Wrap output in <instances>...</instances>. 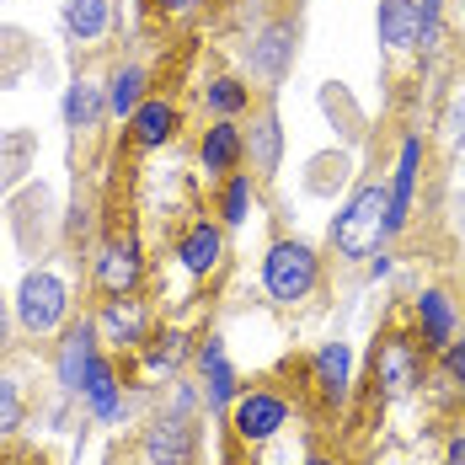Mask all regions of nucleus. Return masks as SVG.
Segmentation results:
<instances>
[{
    "mask_svg": "<svg viewBox=\"0 0 465 465\" xmlns=\"http://www.w3.org/2000/svg\"><path fill=\"white\" fill-rule=\"evenodd\" d=\"M203 102H209V113H214V118H235V113H246V107H252V92H246L235 75H214V81L203 86Z\"/></svg>",
    "mask_w": 465,
    "mask_h": 465,
    "instance_id": "4be33fe9",
    "label": "nucleus"
},
{
    "mask_svg": "<svg viewBox=\"0 0 465 465\" xmlns=\"http://www.w3.org/2000/svg\"><path fill=\"white\" fill-rule=\"evenodd\" d=\"M107 22H113V11H107V0H64V33L75 38V44H102L107 38Z\"/></svg>",
    "mask_w": 465,
    "mask_h": 465,
    "instance_id": "6ab92c4d",
    "label": "nucleus"
},
{
    "mask_svg": "<svg viewBox=\"0 0 465 465\" xmlns=\"http://www.w3.org/2000/svg\"><path fill=\"white\" fill-rule=\"evenodd\" d=\"M391 241V187L385 183H364L348 193V203L331 220V246L342 262H364L380 246Z\"/></svg>",
    "mask_w": 465,
    "mask_h": 465,
    "instance_id": "f257e3e1",
    "label": "nucleus"
},
{
    "mask_svg": "<svg viewBox=\"0 0 465 465\" xmlns=\"http://www.w3.org/2000/svg\"><path fill=\"white\" fill-rule=\"evenodd\" d=\"M0 465H38V460H16V455H11V460H0Z\"/></svg>",
    "mask_w": 465,
    "mask_h": 465,
    "instance_id": "72a5a7b5",
    "label": "nucleus"
},
{
    "mask_svg": "<svg viewBox=\"0 0 465 465\" xmlns=\"http://www.w3.org/2000/svg\"><path fill=\"white\" fill-rule=\"evenodd\" d=\"M198 433L187 418H155L140 433V460L144 465H193Z\"/></svg>",
    "mask_w": 465,
    "mask_h": 465,
    "instance_id": "0eeeda50",
    "label": "nucleus"
},
{
    "mask_svg": "<svg viewBox=\"0 0 465 465\" xmlns=\"http://www.w3.org/2000/svg\"><path fill=\"white\" fill-rule=\"evenodd\" d=\"M374 27H380V44L391 54H412L422 44V5L418 0H380Z\"/></svg>",
    "mask_w": 465,
    "mask_h": 465,
    "instance_id": "9b49d317",
    "label": "nucleus"
},
{
    "mask_svg": "<svg viewBox=\"0 0 465 465\" xmlns=\"http://www.w3.org/2000/svg\"><path fill=\"white\" fill-rule=\"evenodd\" d=\"M305 465H342L337 455H326V450H316V455H305Z\"/></svg>",
    "mask_w": 465,
    "mask_h": 465,
    "instance_id": "2f4dec72",
    "label": "nucleus"
},
{
    "mask_svg": "<svg viewBox=\"0 0 465 465\" xmlns=\"http://www.w3.org/2000/svg\"><path fill=\"white\" fill-rule=\"evenodd\" d=\"M444 460H450V465H465V428H455V433H450V450H444Z\"/></svg>",
    "mask_w": 465,
    "mask_h": 465,
    "instance_id": "7c9ffc66",
    "label": "nucleus"
},
{
    "mask_svg": "<svg viewBox=\"0 0 465 465\" xmlns=\"http://www.w3.org/2000/svg\"><path fill=\"white\" fill-rule=\"evenodd\" d=\"M144 331H150V316H144V305L134 300V294L107 300L102 316H96V337H102L107 348H140Z\"/></svg>",
    "mask_w": 465,
    "mask_h": 465,
    "instance_id": "9d476101",
    "label": "nucleus"
},
{
    "mask_svg": "<svg viewBox=\"0 0 465 465\" xmlns=\"http://www.w3.org/2000/svg\"><path fill=\"white\" fill-rule=\"evenodd\" d=\"M0 348H5V305H0Z\"/></svg>",
    "mask_w": 465,
    "mask_h": 465,
    "instance_id": "473e14b6",
    "label": "nucleus"
},
{
    "mask_svg": "<svg viewBox=\"0 0 465 465\" xmlns=\"http://www.w3.org/2000/svg\"><path fill=\"white\" fill-rule=\"evenodd\" d=\"M439 370H444V380L460 391V401H465V337H455V342L439 353Z\"/></svg>",
    "mask_w": 465,
    "mask_h": 465,
    "instance_id": "a878e982",
    "label": "nucleus"
},
{
    "mask_svg": "<svg viewBox=\"0 0 465 465\" xmlns=\"http://www.w3.org/2000/svg\"><path fill=\"white\" fill-rule=\"evenodd\" d=\"M418 172H422V140H401V155H396V177H391V235H401V225L412 220V193H418Z\"/></svg>",
    "mask_w": 465,
    "mask_h": 465,
    "instance_id": "ddd939ff",
    "label": "nucleus"
},
{
    "mask_svg": "<svg viewBox=\"0 0 465 465\" xmlns=\"http://www.w3.org/2000/svg\"><path fill=\"white\" fill-rule=\"evenodd\" d=\"M374 396L391 407V401H407V396H418L422 385H428V348H422L418 337H407V331H385L380 342H374Z\"/></svg>",
    "mask_w": 465,
    "mask_h": 465,
    "instance_id": "f03ea898",
    "label": "nucleus"
},
{
    "mask_svg": "<svg viewBox=\"0 0 465 465\" xmlns=\"http://www.w3.org/2000/svg\"><path fill=\"white\" fill-rule=\"evenodd\" d=\"M22 418H27V396L11 374H0V439H11L22 428Z\"/></svg>",
    "mask_w": 465,
    "mask_h": 465,
    "instance_id": "b1692460",
    "label": "nucleus"
},
{
    "mask_svg": "<svg viewBox=\"0 0 465 465\" xmlns=\"http://www.w3.org/2000/svg\"><path fill=\"white\" fill-rule=\"evenodd\" d=\"M81 396H86V407H92L102 422H118L124 418V396H118V370H113V359L107 353H96L86 380H81Z\"/></svg>",
    "mask_w": 465,
    "mask_h": 465,
    "instance_id": "f3484780",
    "label": "nucleus"
},
{
    "mask_svg": "<svg viewBox=\"0 0 465 465\" xmlns=\"http://www.w3.org/2000/svg\"><path fill=\"white\" fill-rule=\"evenodd\" d=\"M96 118H102V96H96L92 81H75L70 96H64V124L70 129H92Z\"/></svg>",
    "mask_w": 465,
    "mask_h": 465,
    "instance_id": "5701e85b",
    "label": "nucleus"
},
{
    "mask_svg": "<svg viewBox=\"0 0 465 465\" xmlns=\"http://www.w3.org/2000/svg\"><path fill=\"white\" fill-rule=\"evenodd\" d=\"M144 102V70L140 64H118L107 81V113L113 118H134V107Z\"/></svg>",
    "mask_w": 465,
    "mask_h": 465,
    "instance_id": "aec40b11",
    "label": "nucleus"
},
{
    "mask_svg": "<svg viewBox=\"0 0 465 465\" xmlns=\"http://www.w3.org/2000/svg\"><path fill=\"white\" fill-rule=\"evenodd\" d=\"M460 11H465V0H460Z\"/></svg>",
    "mask_w": 465,
    "mask_h": 465,
    "instance_id": "f704fd0d",
    "label": "nucleus"
},
{
    "mask_svg": "<svg viewBox=\"0 0 465 465\" xmlns=\"http://www.w3.org/2000/svg\"><path fill=\"white\" fill-rule=\"evenodd\" d=\"M177 257H183V268L193 273V279L220 273V262H225V231H220V225H209V220L187 225L183 241H177Z\"/></svg>",
    "mask_w": 465,
    "mask_h": 465,
    "instance_id": "f8f14e48",
    "label": "nucleus"
},
{
    "mask_svg": "<svg viewBox=\"0 0 465 465\" xmlns=\"http://www.w3.org/2000/svg\"><path fill=\"white\" fill-rule=\"evenodd\" d=\"M177 107L166 102V96H144L140 107H134V118H129V140L140 144V150H161V144L177 134Z\"/></svg>",
    "mask_w": 465,
    "mask_h": 465,
    "instance_id": "dca6fc26",
    "label": "nucleus"
},
{
    "mask_svg": "<svg viewBox=\"0 0 465 465\" xmlns=\"http://www.w3.org/2000/svg\"><path fill=\"white\" fill-rule=\"evenodd\" d=\"M311 385L322 396V407H342L348 401V385H353V353L348 342H322L316 359H311Z\"/></svg>",
    "mask_w": 465,
    "mask_h": 465,
    "instance_id": "1a4fd4ad",
    "label": "nucleus"
},
{
    "mask_svg": "<svg viewBox=\"0 0 465 465\" xmlns=\"http://www.w3.org/2000/svg\"><path fill=\"white\" fill-rule=\"evenodd\" d=\"M273 161H279V124L262 118L257 124V172H273Z\"/></svg>",
    "mask_w": 465,
    "mask_h": 465,
    "instance_id": "bb28decb",
    "label": "nucleus"
},
{
    "mask_svg": "<svg viewBox=\"0 0 465 465\" xmlns=\"http://www.w3.org/2000/svg\"><path fill=\"white\" fill-rule=\"evenodd\" d=\"M412 322H418V342L428 353H444L455 337H460V316H455V300L444 289H422L418 305H412Z\"/></svg>",
    "mask_w": 465,
    "mask_h": 465,
    "instance_id": "6e6552de",
    "label": "nucleus"
},
{
    "mask_svg": "<svg viewBox=\"0 0 465 465\" xmlns=\"http://www.w3.org/2000/svg\"><path fill=\"white\" fill-rule=\"evenodd\" d=\"M16 322L27 326L33 337H54L59 326L70 322V283L59 279L54 268H33L22 289H16Z\"/></svg>",
    "mask_w": 465,
    "mask_h": 465,
    "instance_id": "20e7f679",
    "label": "nucleus"
},
{
    "mask_svg": "<svg viewBox=\"0 0 465 465\" xmlns=\"http://www.w3.org/2000/svg\"><path fill=\"white\" fill-rule=\"evenodd\" d=\"M96 322H81L64 331V342H59V385L70 391V396H81V380H86V370H92L96 359Z\"/></svg>",
    "mask_w": 465,
    "mask_h": 465,
    "instance_id": "2eb2a0df",
    "label": "nucleus"
},
{
    "mask_svg": "<svg viewBox=\"0 0 465 465\" xmlns=\"http://www.w3.org/2000/svg\"><path fill=\"white\" fill-rule=\"evenodd\" d=\"M422 5V48L439 38V11H444V0H418Z\"/></svg>",
    "mask_w": 465,
    "mask_h": 465,
    "instance_id": "c85d7f7f",
    "label": "nucleus"
},
{
    "mask_svg": "<svg viewBox=\"0 0 465 465\" xmlns=\"http://www.w3.org/2000/svg\"><path fill=\"white\" fill-rule=\"evenodd\" d=\"M444 465H450V460H444Z\"/></svg>",
    "mask_w": 465,
    "mask_h": 465,
    "instance_id": "c9c22d12",
    "label": "nucleus"
},
{
    "mask_svg": "<svg viewBox=\"0 0 465 465\" xmlns=\"http://www.w3.org/2000/svg\"><path fill=\"white\" fill-rule=\"evenodd\" d=\"M241 129H235L231 118H214V129H203V144H198V161H203V172H214V177H225L235 172V161H241Z\"/></svg>",
    "mask_w": 465,
    "mask_h": 465,
    "instance_id": "a211bd4d",
    "label": "nucleus"
},
{
    "mask_svg": "<svg viewBox=\"0 0 465 465\" xmlns=\"http://www.w3.org/2000/svg\"><path fill=\"white\" fill-rule=\"evenodd\" d=\"M289 22H273L268 33H262V44L252 48V64L262 70V75H283V64H289V54H294V44H289Z\"/></svg>",
    "mask_w": 465,
    "mask_h": 465,
    "instance_id": "412c9836",
    "label": "nucleus"
},
{
    "mask_svg": "<svg viewBox=\"0 0 465 465\" xmlns=\"http://www.w3.org/2000/svg\"><path fill=\"white\" fill-rule=\"evenodd\" d=\"M246 209H252V172H235L220 193V214H225V225H241Z\"/></svg>",
    "mask_w": 465,
    "mask_h": 465,
    "instance_id": "393cba45",
    "label": "nucleus"
},
{
    "mask_svg": "<svg viewBox=\"0 0 465 465\" xmlns=\"http://www.w3.org/2000/svg\"><path fill=\"white\" fill-rule=\"evenodd\" d=\"M316 283H322V262H316V252H311L305 241H289V235H283V241L268 246V257H262V289H268L273 305H300V300H311Z\"/></svg>",
    "mask_w": 465,
    "mask_h": 465,
    "instance_id": "7ed1b4c3",
    "label": "nucleus"
},
{
    "mask_svg": "<svg viewBox=\"0 0 465 465\" xmlns=\"http://www.w3.org/2000/svg\"><path fill=\"white\" fill-rule=\"evenodd\" d=\"M96 289L107 294V300H124V294H134L144 279V257H140V241L134 235H113L102 252H96V268H92Z\"/></svg>",
    "mask_w": 465,
    "mask_h": 465,
    "instance_id": "423d86ee",
    "label": "nucleus"
},
{
    "mask_svg": "<svg viewBox=\"0 0 465 465\" xmlns=\"http://www.w3.org/2000/svg\"><path fill=\"white\" fill-rule=\"evenodd\" d=\"M203 0H155V11H166V16H187V11H198Z\"/></svg>",
    "mask_w": 465,
    "mask_h": 465,
    "instance_id": "c756f323",
    "label": "nucleus"
},
{
    "mask_svg": "<svg viewBox=\"0 0 465 465\" xmlns=\"http://www.w3.org/2000/svg\"><path fill=\"white\" fill-rule=\"evenodd\" d=\"M155 342H161V348H150L144 364H150V370H172V364L183 359V331H166V337H155Z\"/></svg>",
    "mask_w": 465,
    "mask_h": 465,
    "instance_id": "cd10ccee",
    "label": "nucleus"
},
{
    "mask_svg": "<svg viewBox=\"0 0 465 465\" xmlns=\"http://www.w3.org/2000/svg\"><path fill=\"white\" fill-rule=\"evenodd\" d=\"M198 370H203V396H209V407H214V412H231L235 396H241V385H235V370H231V359H225V342H220V337H209V342L198 348Z\"/></svg>",
    "mask_w": 465,
    "mask_h": 465,
    "instance_id": "4468645a",
    "label": "nucleus"
},
{
    "mask_svg": "<svg viewBox=\"0 0 465 465\" xmlns=\"http://www.w3.org/2000/svg\"><path fill=\"white\" fill-rule=\"evenodd\" d=\"M231 428L241 444H268V439H279L283 428H289V396L279 391H268V385H252V391H241L231 407Z\"/></svg>",
    "mask_w": 465,
    "mask_h": 465,
    "instance_id": "39448f33",
    "label": "nucleus"
}]
</instances>
